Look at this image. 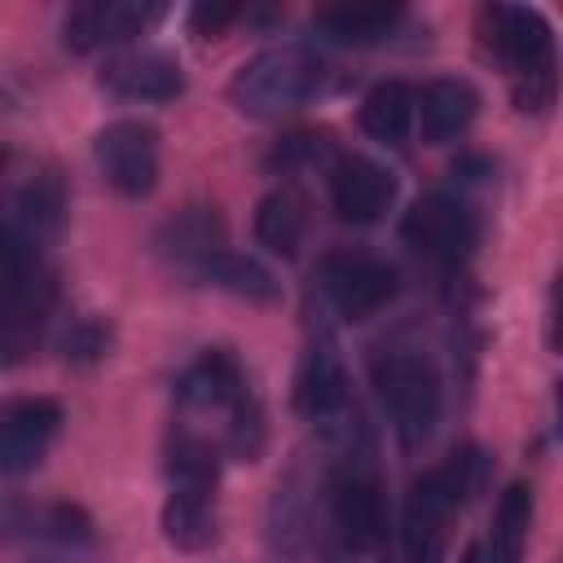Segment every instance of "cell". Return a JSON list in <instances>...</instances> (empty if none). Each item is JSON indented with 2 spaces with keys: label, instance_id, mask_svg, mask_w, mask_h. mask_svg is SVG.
Returning <instances> with one entry per match:
<instances>
[{
  "label": "cell",
  "instance_id": "obj_1",
  "mask_svg": "<svg viewBox=\"0 0 563 563\" xmlns=\"http://www.w3.org/2000/svg\"><path fill=\"white\" fill-rule=\"evenodd\" d=\"M176 405L180 422H216V444L220 453L251 462L264 449V413L260 400L242 374V361L229 347H207L198 352L185 374L176 378Z\"/></svg>",
  "mask_w": 563,
  "mask_h": 563
},
{
  "label": "cell",
  "instance_id": "obj_2",
  "mask_svg": "<svg viewBox=\"0 0 563 563\" xmlns=\"http://www.w3.org/2000/svg\"><path fill=\"white\" fill-rule=\"evenodd\" d=\"M488 479V457L479 449H462L431 466L405 493L400 510V563H444L449 528L466 497H475Z\"/></svg>",
  "mask_w": 563,
  "mask_h": 563
},
{
  "label": "cell",
  "instance_id": "obj_3",
  "mask_svg": "<svg viewBox=\"0 0 563 563\" xmlns=\"http://www.w3.org/2000/svg\"><path fill=\"white\" fill-rule=\"evenodd\" d=\"M479 44L506 66L510 97L523 114H545L559 88L550 22L528 4H484L475 13Z\"/></svg>",
  "mask_w": 563,
  "mask_h": 563
},
{
  "label": "cell",
  "instance_id": "obj_4",
  "mask_svg": "<svg viewBox=\"0 0 563 563\" xmlns=\"http://www.w3.org/2000/svg\"><path fill=\"white\" fill-rule=\"evenodd\" d=\"M334 440H339V457H334L330 479H325L330 523L347 550H374L387 537V506H383L374 449H369L356 418H347L334 431Z\"/></svg>",
  "mask_w": 563,
  "mask_h": 563
},
{
  "label": "cell",
  "instance_id": "obj_5",
  "mask_svg": "<svg viewBox=\"0 0 563 563\" xmlns=\"http://www.w3.org/2000/svg\"><path fill=\"white\" fill-rule=\"evenodd\" d=\"M374 396L400 440V449H418L440 422V374L435 361L413 343H387L369 356Z\"/></svg>",
  "mask_w": 563,
  "mask_h": 563
},
{
  "label": "cell",
  "instance_id": "obj_6",
  "mask_svg": "<svg viewBox=\"0 0 563 563\" xmlns=\"http://www.w3.org/2000/svg\"><path fill=\"white\" fill-rule=\"evenodd\" d=\"M4 308H0V343H4V361L18 365L26 352H35L40 330L53 312L57 299V282L53 268L40 260V242L22 238L18 229H4Z\"/></svg>",
  "mask_w": 563,
  "mask_h": 563
},
{
  "label": "cell",
  "instance_id": "obj_7",
  "mask_svg": "<svg viewBox=\"0 0 563 563\" xmlns=\"http://www.w3.org/2000/svg\"><path fill=\"white\" fill-rule=\"evenodd\" d=\"M321 88V57L303 44H282L255 53L229 84V101L246 119H282L299 110Z\"/></svg>",
  "mask_w": 563,
  "mask_h": 563
},
{
  "label": "cell",
  "instance_id": "obj_8",
  "mask_svg": "<svg viewBox=\"0 0 563 563\" xmlns=\"http://www.w3.org/2000/svg\"><path fill=\"white\" fill-rule=\"evenodd\" d=\"M317 282H321V295L330 299V308L343 317V321H369L378 317L391 295H396V268L365 251V246H334L321 255L317 264Z\"/></svg>",
  "mask_w": 563,
  "mask_h": 563
},
{
  "label": "cell",
  "instance_id": "obj_9",
  "mask_svg": "<svg viewBox=\"0 0 563 563\" xmlns=\"http://www.w3.org/2000/svg\"><path fill=\"white\" fill-rule=\"evenodd\" d=\"M400 238L427 255L431 264H444V268H457L462 260H471L475 242H479V220L475 211L453 198V194H422L405 220H400Z\"/></svg>",
  "mask_w": 563,
  "mask_h": 563
},
{
  "label": "cell",
  "instance_id": "obj_10",
  "mask_svg": "<svg viewBox=\"0 0 563 563\" xmlns=\"http://www.w3.org/2000/svg\"><path fill=\"white\" fill-rule=\"evenodd\" d=\"M92 158L106 185L123 198H145L158 185V132L141 119H114L97 132Z\"/></svg>",
  "mask_w": 563,
  "mask_h": 563
},
{
  "label": "cell",
  "instance_id": "obj_11",
  "mask_svg": "<svg viewBox=\"0 0 563 563\" xmlns=\"http://www.w3.org/2000/svg\"><path fill=\"white\" fill-rule=\"evenodd\" d=\"M295 409L308 422H321L325 431H339L347 418H356L343 356H339L334 339H325V334L312 339L303 347V356H299V369H295Z\"/></svg>",
  "mask_w": 563,
  "mask_h": 563
},
{
  "label": "cell",
  "instance_id": "obj_12",
  "mask_svg": "<svg viewBox=\"0 0 563 563\" xmlns=\"http://www.w3.org/2000/svg\"><path fill=\"white\" fill-rule=\"evenodd\" d=\"M163 9L158 4H132V0H84L66 13L62 22V40L70 53H97L110 44H123L132 35H141L150 22H158Z\"/></svg>",
  "mask_w": 563,
  "mask_h": 563
},
{
  "label": "cell",
  "instance_id": "obj_13",
  "mask_svg": "<svg viewBox=\"0 0 563 563\" xmlns=\"http://www.w3.org/2000/svg\"><path fill=\"white\" fill-rule=\"evenodd\" d=\"M396 198V176L365 158V154H339L330 163V202L339 211V220L347 224H374L387 216Z\"/></svg>",
  "mask_w": 563,
  "mask_h": 563
},
{
  "label": "cell",
  "instance_id": "obj_14",
  "mask_svg": "<svg viewBox=\"0 0 563 563\" xmlns=\"http://www.w3.org/2000/svg\"><path fill=\"white\" fill-rule=\"evenodd\" d=\"M62 427V405L48 396H22L4 409L0 422V471L4 475H22L31 466H40L48 440Z\"/></svg>",
  "mask_w": 563,
  "mask_h": 563
},
{
  "label": "cell",
  "instance_id": "obj_15",
  "mask_svg": "<svg viewBox=\"0 0 563 563\" xmlns=\"http://www.w3.org/2000/svg\"><path fill=\"white\" fill-rule=\"evenodd\" d=\"M154 251L163 260H172L176 268H189L198 277L216 255H224V220H220V211L216 207H202V202L176 211L172 220L158 224Z\"/></svg>",
  "mask_w": 563,
  "mask_h": 563
},
{
  "label": "cell",
  "instance_id": "obj_16",
  "mask_svg": "<svg viewBox=\"0 0 563 563\" xmlns=\"http://www.w3.org/2000/svg\"><path fill=\"white\" fill-rule=\"evenodd\" d=\"M101 88L123 101H172L185 92V75L167 53L141 48V53H119L101 66Z\"/></svg>",
  "mask_w": 563,
  "mask_h": 563
},
{
  "label": "cell",
  "instance_id": "obj_17",
  "mask_svg": "<svg viewBox=\"0 0 563 563\" xmlns=\"http://www.w3.org/2000/svg\"><path fill=\"white\" fill-rule=\"evenodd\" d=\"M62 216H66V189L53 167H26L22 176H13L4 229H18L22 238L44 242L62 229Z\"/></svg>",
  "mask_w": 563,
  "mask_h": 563
},
{
  "label": "cell",
  "instance_id": "obj_18",
  "mask_svg": "<svg viewBox=\"0 0 563 563\" xmlns=\"http://www.w3.org/2000/svg\"><path fill=\"white\" fill-rule=\"evenodd\" d=\"M216 484H167V501H163V537L185 550L198 554L216 541Z\"/></svg>",
  "mask_w": 563,
  "mask_h": 563
},
{
  "label": "cell",
  "instance_id": "obj_19",
  "mask_svg": "<svg viewBox=\"0 0 563 563\" xmlns=\"http://www.w3.org/2000/svg\"><path fill=\"white\" fill-rule=\"evenodd\" d=\"M479 110V92L466 84V79H431L422 92H418V128H422V141L427 145H444L453 136H462L471 128Z\"/></svg>",
  "mask_w": 563,
  "mask_h": 563
},
{
  "label": "cell",
  "instance_id": "obj_20",
  "mask_svg": "<svg viewBox=\"0 0 563 563\" xmlns=\"http://www.w3.org/2000/svg\"><path fill=\"white\" fill-rule=\"evenodd\" d=\"M405 22V9L396 4H330L317 9L312 31H321L334 44H352V48H369V44H387Z\"/></svg>",
  "mask_w": 563,
  "mask_h": 563
},
{
  "label": "cell",
  "instance_id": "obj_21",
  "mask_svg": "<svg viewBox=\"0 0 563 563\" xmlns=\"http://www.w3.org/2000/svg\"><path fill=\"white\" fill-rule=\"evenodd\" d=\"M528 523H532V488L510 484L493 510L484 541H479V559L484 563H519L523 545H528Z\"/></svg>",
  "mask_w": 563,
  "mask_h": 563
},
{
  "label": "cell",
  "instance_id": "obj_22",
  "mask_svg": "<svg viewBox=\"0 0 563 563\" xmlns=\"http://www.w3.org/2000/svg\"><path fill=\"white\" fill-rule=\"evenodd\" d=\"M413 119H418V92L400 79L374 84L361 101V128L383 145H405Z\"/></svg>",
  "mask_w": 563,
  "mask_h": 563
},
{
  "label": "cell",
  "instance_id": "obj_23",
  "mask_svg": "<svg viewBox=\"0 0 563 563\" xmlns=\"http://www.w3.org/2000/svg\"><path fill=\"white\" fill-rule=\"evenodd\" d=\"M303 229H308V207H303V198L295 189L282 185V189L260 198V207H255V238H260V246H268L282 260H295L299 246H303Z\"/></svg>",
  "mask_w": 563,
  "mask_h": 563
},
{
  "label": "cell",
  "instance_id": "obj_24",
  "mask_svg": "<svg viewBox=\"0 0 563 563\" xmlns=\"http://www.w3.org/2000/svg\"><path fill=\"white\" fill-rule=\"evenodd\" d=\"M9 523L35 541H53V545H88L92 541V519L70 506V501H48V506H31V510H9Z\"/></svg>",
  "mask_w": 563,
  "mask_h": 563
},
{
  "label": "cell",
  "instance_id": "obj_25",
  "mask_svg": "<svg viewBox=\"0 0 563 563\" xmlns=\"http://www.w3.org/2000/svg\"><path fill=\"white\" fill-rule=\"evenodd\" d=\"M198 282H207V286H216V290H229V295H238V299H251V303H273V299H277L273 273H268L264 264L246 260V255H233V251L216 255V260L198 273Z\"/></svg>",
  "mask_w": 563,
  "mask_h": 563
},
{
  "label": "cell",
  "instance_id": "obj_26",
  "mask_svg": "<svg viewBox=\"0 0 563 563\" xmlns=\"http://www.w3.org/2000/svg\"><path fill=\"white\" fill-rule=\"evenodd\" d=\"M325 154H330V136H325V132H290V136L277 141V150L268 154V163H273L282 176H295V172L317 167Z\"/></svg>",
  "mask_w": 563,
  "mask_h": 563
},
{
  "label": "cell",
  "instance_id": "obj_27",
  "mask_svg": "<svg viewBox=\"0 0 563 563\" xmlns=\"http://www.w3.org/2000/svg\"><path fill=\"white\" fill-rule=\"evenodd\" d=\"M62 352H66V361H79V365L101 361V356L110 352V321H101V317H79V321L66 330Z\"/></svg>",
  "mask_w": 563,
  "mask_h": 563
},
{
  "label": "cell",
  "instance_id": "obj_28",
  "mask_svg": "<svg viewBox=\"0 0 563 563\" xmlns=\"http://www.w3.org/2000/svg\"><path fill=\"white\" fill-rule=\"evenodd\" d=\"M242 18V9L238 4H194L189 9V31L198 35V40H216L229 22H238Z\"/></svg>",
  "mask_w": 563,
  "mask_h": 563
},
{
  "label": "cell",
  "instance_id": "obj_29",
  "mask_svg": "<svg viewBox=\"0 0 563 563\" xmlns=\"http://www.w3.org/2000/svg\"><path fill=\"white\" fill-rule=\"evenodd\" d=\"M550 347L563 352V273L554 277V290H550Z\"/></svg>",
  "mask_w": 563,
  "mask_h": 563
},
{
  "label": "cell",
  "instance_id": "obj_30",
  "mask_svg": "<svg viewBox=\"0 0 563 563\" xmlns=\"http://www.w3.org/2000/svg\"><path fill=\"white\" fill-rule=\"evenodd\" d=\"M554 418H559V435H563V378H559V391H554Z\"/></svg>",
  "mask_w": 563,
  "mask_h": 563
}]
</instances>
